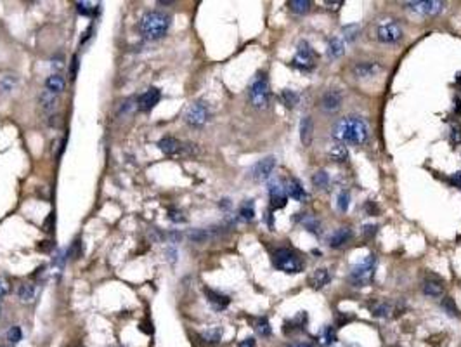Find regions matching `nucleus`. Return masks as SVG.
Listing matches in <instances>:
<instances>
[{
	"label": "nucleus",
	"mask_w": 461,
	"mask_h": 347,
	"mask_svg": "<svg viewBox=\"0 0 461 347\" xmlns=\"http://www.w3.org/2000/svg\"><path fill=\"white\" fill-rule=\"evenodd\" d=\"M38 101H40L42 108L45 111H54V108L58 106V94H52L51 90H44L38 97Z\"/></svg>",
	"instance_id": "obj_26"
},
{
	"label": "nucleus",
	"mask_w": 461,
	"mask_h": 347,
	"mask_svg": "<svg viewBox=\"0 0 461 347\" xmlns=\"http://www.w3.org/2000/svg\"><path fill=\"white\" fill-rule=\"evenodd\" d=\"M269 198H270V208H284L288 203V193L284 188H281L277 182H270L269 184Z\"/></svg>",
	"instance_id": "obj_12"
},
{
	"label": "nucleus",
	"mask_w": 461,
	"mask_h": 347,
	"mask_svg": "<svg viewBox=\"0 0 461 347\" xmlns=\"http://www.w3.org/2000/svg\"><path fill=\"white\" fill-rule=\"evenodd\" d=\"M286 193L290 198H293L295 202H305L307 200V191L304 189L302 182L298 179H290L286 186Z\"/></svg>",
	"instance_id": "obj_16"
},
{
	"label": "nucleus",
	"mask_w": 461,
	"mask_h": 347,
	"mask_svg": "<svg viewBox=\"0 0 461 347\" xmlns=\"http://www.w3.org/2000/svg\"><path fill=\"white\" fill-rule=\"evenodd\" d=\"M0 347H9V346H0Z\"/></svg>",
	"instance_id": "obj_58"
},
{
	"label": "nucleus",
	"mask_w": 461,
	"mask_h": 347,
	"mask_svg": "<svg viewBox=\"0 0 461 347\" xmlns=\"http://www.w3.org/2000/svg\"><path fill=\"white\" fill-rule=\"evenodd\" d=\"M248 96L253 108L263 110L269 106V82H267V76L263 73H257L253 76L248 89Z\"/></svg>",
	"instance_id": "obj_5"
},
{
	"label": "nucleus",
	"mask_w": 461,
	"mask_h": 347,
	"mask_svg": "<svg viewBox=\"0 0 461 347\" xmlns=\"http://www.w3.org/2000/svg\"><path fill=\"white\" fill-rule=\"evenodd\" d=\"M376 229H378V226H376V224H366V226H362V236H364V238L375 236Z\"/></svg>",
	"instance_id": "obj_45"
},
{
	"label": "nucleus",
	"mask_w": 461,
	"mask_h": 347,
	"mask_svg": "<svg viewBox=\"0 0 461 347\" xmlns=\"http://www.w3.org/2000/svg\"><path fill=\"white\" fill-rule=\"evenodd\" d=\"M10 292V285L9 281L5 279V276L0 275V299H3V297L7 295V293Z\"/></svg>",
	"instance_id": "obj_44"
},
{
	"label": "nucleus",
	"mask_w": 461,
	"mask_h": 347,
	"mask_svg": "<svg viewBox=\"0 0 461 347\" xmlns=\"http://www.w3.org/2000/svg\"><path fill=\"white\" fill-rule=\"evenodd\" d=\"M76 73H78V56H73V59H71V80L76 78Z\"/></svg>",
	"instance_id": "obj_48"
},
{
	"label": "nucleus",
	"mask_w": 461,
	"mask_h": 347,
	"mask_svg": "<svg viewBox=\"0 0 461 347\" xmlns=\"http://www.w3.org/2000/svg\"><path fill=\"white\" fill-rule=\"evenodd\" d=\"M304 224H305V227H307V231H311L316 236H319V233H321V231H319L321 229V224H319L318 219H314V217H305Z\"/></svg>",
	"instance_id": "obj_36"
},
{
	"label": "nucleus",
	"mask_w": 461,
	"mask_h": 347,
	"mask_svg": "<svg viewBox=\"0 0 461 347\" xmlns=\"http://www.w3.org/2000/svg\"><path fill=\"white\" fill-rule=\"evenodd\" d=\"M390 313H392V307H390L389 304H385V302H382V304H378L376 307H373V314H375V316H378V318H385V316H389Z\"/></svg>",
	"instance_id": "obj_41"
},
{
	"label": "nucleus",
	"mask_w": 461,
	"mask_h": 347,
	"mask_svg": "<svg viewBox=\"0 0 461 347\" xmlns=\"http://www.w3.org/2000/svg\"><path fill=\"white\" fill-rule=\"evenodd\" d=\"M274 167H276V158H274V156H265V158H262L260 162H257L255 165H253L250 175H252V179L257 182L267 181V179L270 177V174H272Z\"/></svg>",
	"instance_id": "obj_10"
},
{
	"label": "nucleus",
	"mask_w": 461,
	"mask_h": 347,
	"mask_svg": "<svg viewBox=\"0 0 461 347\" xmlns=\"http://www.w3.org/2000/svg\"><path fill=\"white\" fill-rule=\"evenodd\" d=\"M172 24V17L168 14L161 12V10H147L142 17H140V33L149 40H160L167 35L168 28Z\"/></svg>",
	"instance_id": "obj_2"
},
{
	"label": "nucleus",
	"mask_w": 461,
	"mask_h": 347,
	"mask_svg": "<svg viewBox=\"0 0 461 347\" xmlns=\"http://www.w3.org/2000/svg\"><path fill=\"white\" fill-rule=\"evenodd\" d=\"M16 83H17L16 76L3 75L2 78H0V90H2V92H10V90L16 87Z\"/></svg>",
	"instance_id": "obj_33"
},
{
	"label": "nucleus",
	"mask_w": 461,
	"mask_h": 347,
	"mask_svg": "<svg viewBox=\"0 0 461 347\" xmlns=\"http://www.w3.org/2000/svg\"><path fill=\"white\" fill-rule=\"evenodd\" d=\"M288 5H290V9L293 10L295 14H305L311 9V2H309V0H291Z\"/></svg>",
	"instance_id": "obj_31"
},
{
	"label": "nucleus",
	"mask_w": 461,
	"mask_h": 347,
	"mask_svg": "<svg viewBox=\"0 0 461 347\" xmlns=\"http://www.w3.org/2000/svg\"><path fill=\"white\" fill-rule=\"evenodd\" d=\"M329 279H331V276H329V271L328 269H316L314 275L311 276V283L314 288H323V286H326L329 283Z\"/></svg>",
	"instance_id": "obj_24"
},
{
	"label": "nucleus",
	"mask_w": 461,
	"mask_h": 347,
	"mask_svg": "<svg viewBox=\"0 0 461 347\" xmlns=\"http://www.w3.org/2000/svg\"><path fill=\"white\" fill-rule=\"evenodd\" d=\"M290 347H312L311 344H304V342H298V344H293V346H290Z\"/></svg>",
	"instance_id": "obj_55"
},
{
	"label": "nucleus",
	"mask_w": 461,
	"mask_h": 347,
	"mask_svg": "<svg viewBox=\"0 0 461 347\" xmlns=\"http://www.w3.org/2000/svg\"><path fill=\"white\" fill-rule=\"evenodd\" d=\"M342 92L340 90H328V92L323 94L321 97V108L326 111V113H335V111L340 110V106H342Z\"/></svg>",
	"instance_id": "obj_13"
},
{
	"label": "nucleus",
	"mask_w": 461,
	"mask_h": 347,
	"mask_svg": "<svg viewBox=\"0 0 461 347\" xmlns=\"http://www.w3.org/2000/svg\"><path fill=\"white\" fill-rule=\"evenodd\" d=\"M49 248H52L51 241H42V243L38 245V250H49Z\"/></svg>",
	"instance_id": "obj_52"
},
{
	"label": "nucleus",
	"mask_w": 461,
	"mask_h": 347,
	"mask_svg": "<svg viewBox=\"0 0 461 347\" xmlns=\"http://www.w3.org/2000/svg\"><path fill=\"white\" fill-rule=\"evenodd\" d=\"M160 99H161L160 89L151 87V89L144 90V92L137 97V108H139L140 111H144V113H147V111H151L158 103H160Z\"/></svg>",
	"instance_id": "obj_11"
},
{
	"label": "nucleus",
	"mask_w": 461,
	"mask_h": 347,
	"mask_svg": "<svg viewBox=\"0 0 461 347\" xmlns=\"http://www.w3.org/2000/svg\"><path fill=\"white\" fill-rule=\"evenodd\" d=\"M265 222H269V227L274 226V224H272V213H270V212L265 213Z\"/></svg>",
	"instance_id": "obj_53"
},
{
	"label": "nucleus",
	"mask_w": 461,
	"mask_h": 347,
	"mask_svg": "<svg viewBox=\"0 0 461 347\" xmlns=\"http://www.w3.org/2000/svg\"><path fill=\"white\" fill-rule=\"evenodd\" d=\"M456 82H458L460 85H461V73H460V75H458V78H456Z\"/></svg>",
	"instance_id": "obj_56"
},
{
	"label": "nucleus",
	"mask_w": 461,
	"mask_h": 347,
	"mask_svg": "<svg viewBox=\"0 0 461 347\" xmlns=\"http://www.w3.org/2000/svg\"><path fill=\"white\" fill-rule=\"evenodd\" d=\"M336 205H338V208L342 210V212H347L348 205H350V193H348L347 189L340 191L338 198H336Z\"/></svg>",
	"instance_id": "obj_35"
},
{
	"label": "nucleus",
	"mask_w": 461,
	"mask_h": 347,
	"mask_svg": "<svg viewBox=\"0 0 461 347\" xmlns=\"http://www.w3.org/2000/svg\"><path fill=\"white\" fill-rule=\"evenodd\" d=\"M359 30H361L359 24H347V26H343V35H345V38L348 42H352V40L357 38Z\"/></svg>",
	"instance_id": "obj_39"
},
{
	"label": "nucleus",
	"mask_w": 461,
	"mask_h": 347,
	"mask_svg": "<svg viewBox=\"0 0 461 347\" xmlns=\"http://www.w3.org/2000/svg\"><path fill=\"white\" fill-rule=\"evenodd\" d=\"M201 339H203V342H206V344H219L220 339H222V330H220L219 327L208 328V330L201 334Z\"/></svg>",
	"instance_id": "obj_29"
},
{
	"label": "nucleus",
	"mask_w": 461,
	"mask_h": 347,
	"mask_svg": "<svg viewBox=\"0 0 461 347\" xmlns=\"http://www.w3.org/2000/svg\"><path fill=\"white\" fill-rule=\"evenodd\" d=\"M333 138L343 144L362 146L369 139V127L361 117H345L333 127Z\"/></svg>",
	"instance_id": "obj_1"
},
{
	"label": "nucleus",
	"mask_w": 461,
	"mask_h": 347,
	"mask_svg": "<svg viewBox=\"0 0 461 347\" xmlns=\"http://www.w3.org/2000/svg\"><path fill=\"white\" fill-rule=\"evenodd\" d=\"M255 330L259 332V335H262V337H269V335L272 334V328H270L269 321H267L265 318H262V320L257 321Z\"/></svg>",
	"instance_id": "obj_34"
},
{
	"label": "nucleus",
	"mask_w": 461,
	"mask_h": 347,
	"mask_svg": "<svg viewBox=\"0 0 461 347\" xmlns=\"http://www.w3.org/2000/svg\"><path fill=\"white\" fill-rule=\"evenodd\" d=\"M168 217H170L172 222H186L184 212L179 208H168Z\"/></svg>",
	"instance_id": "obj_42"
},
{
	"label": "nucleus",
	"mask_w": 461,
	"mask_h": 347,
	"mask_svg": "<svg viewBox=\"0 0 461 347\" xmlns=\"http://www.w3.org/2000/svg\"><path fill=\"white\" fill-rule=\"evenodd\" d=\"M376 37L385 44H395L402 38V28L395 21H383L376 28Z\"/></svg>",
	"instance_id": "obj_9"
},
{
	"label": "nucleus",
	"mask_w": 461,
	"mask_h": 347,
	"mask_svg": "<svg viewBox=\"0 0 461 347\" xmlns=\"http://www.w3.org/2000/svg\"><path fill=\"white\" fill-rule=\"evenodd\" d=\"M451 141H453V144H461V125H455V127H453Z\"/></svg>",
	"instance_id": "obj_46"
},
{
	"label": "nucleus",
	"mask_w": 461,
	"mask_h": 347,
	"mask_svg": "<svg viewBox=\"0 0 461 347\" xmlns=\"http://www.w3.org/2000/svg\"><path fill=\"white\" fill-rule=\"evenodd\" d=\"M444 5L446 3L439 0H420V2H406L404 9L414 14H421V16H435L444 9Z\"/></svg>",
	"instance_id": "obj_8"
},
{
	"label": "nucleus",
	"mask_w": 461,
	"mask_h": 347,
	"mask_svg": "<svg viewBox=\"0 0 461 347\" xmlns=\"http://www.w3.org/2000/svg\"><path fill=\"white\" fill-rule=\"evenodd\" d=\"M449 182H451L453 186H456V188H460L461 189V170L460 172H455L449 177Z\"/></svg>",
	"instance_id": "obj_47"
},
{
	"label": "nucleus",
	"mask_w": 461,
	"mask_h": 347,
	"mask_svg": "<svg viewBox=\"0 0 461 347\" xmlns=\"http://www.w3.org/2000/svg\"><path fill=\"white\" fill-rule=\"evenodd\" d=\"M325 5H328V9L336 10L340 9V5H343V0H338V2H325Z\"/></svg>",
	"instance_id": "obj_51"
},
{
	"label": "nucleus",
	"mask_w": 461,
	"mask_h": 347,
	"mask_svg": "<svg viewBox=\"0 0 461 347\" xmlns=\"http://www.w3.org/2000/svg\"><path fill=\"white\" fill-rule=\"evenodd\" d=\"M238 347H255V339H252V337L245 339V341L239 342Z\"/></svg>",
	"instance_id": "obj_50"
},
{
	"label": "nucleus",
	"mask_w": 461,
	"mask_h": 347,
	"mask_svg": "<svg viewBox=\"0 0 461 347\" xmlns=\"http://www.w3.org/2000/svg\"><path fill=\"white\" fill-rule=\"evenodd\" d=\"M328 155H329V158H331L333 162L343 163V162H347V158H348V149H347V146L343 144V142L336 141V142H333V144L329 146Z\"/></svg>",
	"instance_id": "obj_20"
},
{
	"label": "nucleus",
	"mask_w": 461,
	"mask_h": 347,
	"mask_svg": "<svg viewBox=\"0 0 461 347\" xmlns=\"http://www.w3.org/2000/svg\"><path fill=\"white\" fill-rule=\"evenodd\" d=\"M272 262L276 269L288 275H297L304 271V261L298 254H295L290 248H277L272 254Z\"/></svg>",
	"instance_id": "obj_4"
},
{
	"label": "nucleus",
	"mask_w": 461,
	"mask_h": 347,
	"mask_svg": "<svg viewBox=\"0 0 461 347\" xmlns=\"http://www.w3.org/2000/svg\"><path fill=\"white\" fill-rule=\"evenodd\" d=\"M0 318H2V307H0Z\"/></svg>",
	"instance_id": "obj_57"
},
{
	"label": "nucleus",
	"mask_w": 461,
	"mask_h": 347,
	"mask_svg": "<svg viewBox=\"0 0 461 347\" xmlns=\"http://www.w3.org/2000/svg\"><path fill=\"white\" fill-rule=\"evenodd\" d=\"M335 341H336V334L333 327H325L319 332V342H321L323 347H329Z\"/></svg>",
	"instance_id": "obj_28"
},
{
	"label": "nucleus",
	"mask_w": 461,
	"mask_h": 347,
	"mask_svg": "<svg viewBox=\"0 0 461 347\" xmlns=\"http://www.w3.org/2000/svg\"><path fill=\"white\" fill-rule=\"evenodd\" d=\"M380 69H382V65H378V63H357V65L354 66V73L359 78L373 76V75H376Z\"/></svg>",
	"instance_id": "obj_18"
},
{
	"label": "nucleus",
	"mask_w": 461,
	"mask_h": 347,
	"mask_svg": "<svg viewBox=\"0 0 461 347\" xmlns=\"http://www.w3.org/2000/svg\"><path fill=\"white\" fill-rule=\"evenodd\" d=\"M220 207H222V208H229V207H231L229 200H222V203H220Z\"/></svg>",
	"instance_id": "obj_54"
},
{
	"label": "nucleus",
	"mask_w": 461,
	"mask_h": 347,
	"mask_svg": "<svg viewBox=\"0 0 461 347\" xmlns=\"http://www.w3.org/2000/svg\"><path fill=\"white\" fill-rule=\"evenodd\" d=\"M76 10H78V14H82V16H92V14L96 12L92 2H76Z\"/></svg>",
	"instance_id": "obj_38"
},
{
	"label": "nucleus",
	"mask_w": 461,
	"mask_h": 347,
	"mask_svg": "<svg viewBox=\"0 0 461 347\" xmlns=\"http://www.w3.org/2000/svg\"><path fill=\"white\" fill-rule=\"evenodd\" d=\"M239 215H241L245 220H252L253 217H255V207H253L252 200H248V202L243 203L241 208H239Z\"/></svg>",
	"instance_id": "obj_32"
},
{
	"label": "nucleus",
	"mask_w": 461,
	"mask_h": 347,
	"mask_svg": "<svg viewBox=\"0 0 461 347\" xmlns=\"http://www.w3.org/2000/svg\"><path fill=\"white\" fill-rule=\"evenodd\" d=\"M182 142L179 139L172 138V136H165L158 141V148H160L161 153H165L167 156H177L182 155Z\"/></svg>",
	"instance_id": "obj_14"
},
{
	"label": "nucleus",
	"mask_w": 461,
	"mask_h": 347,
	"mask_svg": "<svg viewBox=\"0 0 461 347\" xmlns=\"http://www.w3.org/2000/svg\"><path fill=\"white\" fill-rule=\"evenodd\" d=\"M442 307H444L446 313L451 314V316H458V307H456L455 299H453V297H444V300H442Z\"/></svg>",
	"instance_id": "obj_37"
},
{
	"label": "nucleus",
	"mask_w": 461,
	"mask_h": 347,
	"mask_svg": "<svg viewBox=\"0 0 461 347\" xmlns=\"http://www.w3.org/2000/svg\"><path fill=\"white\" fill-rule=\"evenodd\" d=\"M423 293L430 299H437L444 293V285L439 279H427L423 283Z\"/></svg>",
	"instance_id": "obj_22"
},
{
	"label": "nucleus",
	"mask_w": 461,
	"mask_h": 347,
	"mask_svg": "<svg viewBox=\"0 0 461 347\" xmlns=\"http://www.w3.org/2000/svg\"><path fill=\"white\" fill-rule=\"evenodd\" d=\"M375 269H376V257L371 254L350 269V273H348V281H350V285L355 286V288L369 285V283L373 281V278H375Z\"/></svg>",
	"instance_id": "obj_3"
},
{
	"label": "nucleus",
	"mask_w": 461,
	"mask_h": 347,
	"mask_svg": "<svg viewBox=\"0 0 461 347\" xmlns=\"http://www.w3.org/2000/svg\"><path fill=\"white\" fill-rule=\"evenodd\" d=\"M364 208H366V212H368L369 215H376V213H378V208H376V207L373 205V202H368V203H366Z\"/></svg>",
	"instance_id": "obj_49"
},
{
	"label": "nucleus",
	"mask_w": 461,
	"mask_h": 347,
	"mask_svg": "<svg viewBox=\"0 0 461 347\" xmlns=\"http://www.w3.org/2000/svg\"><path fill=\"white\" fill-rule=\"evenodd\" d=\"M21 339H23V332H21L19 327L9 328V332H7V341H9L10 344H17Z\"/></svg>",
	"instance_id": "obj_40"
},
{
	"label": "nucleus",
	"mask_w": 461,
	"mask_h": 347,
	"mask_svg": "<svg viewBox=\"0 0 461 347\" xmlns=\"http://www.w3.org/2000/svg\"><path fill=\"white\" fill-rule=\"evenodd\" d=\"M184 120H186V124L191 125V127H195V129L203 127V125L210 120L208 104L203 103V101H196V103H193L191 106L188 108V111H186Z\"/></svg>",
	"instance_id": "obj_6"
},
{
	"label": "nucleus",
	"mask_w": 461,
	"mask_h": 347,
	"mask_svg": "<svg viewBox=\"0 0 461 347\" xmlns=\"http://www.w3.org/2000/svg\"><path fill=\"white\" fill-rule=\"evenodd\" d=\"M205 295H206L208 302L212 304V307L215 311H224L227 306H229V302H231V299L227 295L215 292V290H212V288H205Z\"/></svg>",
	"instance_id": "obj_15"
},
{
	"label": "nucleus",
	"mask_w": 461,
	"mask_h": 347,
	"mask_svg": "<svg viewBox=\"0 0 461 347\" xmlns=\"http://www.w3.org/2000/svg\"><path fill=\"white\" fill-rule=\"evenodd\" d=\"M17 297H19V300L23 304H31L35 300V297H37V288L33 285H30V283H24V285H21L17 288Z\"/></svg>",
	"instance_id": "obj_23"
},
{
	"label": "nucleus",
	"mask_w": 461,
	"mask_h": 347,
	"mask_svg": "<svg viewBox=\"0 0 461 347\" xmlns=\"http://www.w3.org/2000/svg\"><path fill=\"white\" fill-rule=\"evenodd\" d=\"M312 131H314V124H312L311 117H304L300 120V139L304 146H311L312 142Z\"/></svg>",
	"instance_id": "obj_21"
},
{
	"label": "nucleus",
	"mask_w": 461,
	"mask_h": 347,
	"mask_svg": "<svg viewBox=\"0 0 461 347\" xmlns=\"http://www.w3.org/2000/svg\"><path fill=\"white\" fill-rule=\"evenodd\" d=\"M312 182H314L316 188L323 189V188H328L329 184V174L326 172V170H319V172L314 174V177H312Z\"/></svg>",
	"instance_id": "obj_30"
},
{
	"label": "nucleus",
	"mask_w": 461,
	"mask_h": 347,
	"mask_svg": "<svg viewBox=\"0 0 461 347\" xmlns=\"http://www.w3.org/2000/svg\"><path fill=\"white\" fill-rule=\"evenodd\" d=\"M279 99H281V103H283L286 108H295L298 104V99H300V97H298V94L295 92V90L284 89V90H281Z\"/></svg>",
	"instance_id": "obj_27"
},
{
	"label": "nucleus",
	"mask_w": 461,
	"mask_h": 347,
	"mask_svg": "<svg viewBox=\"0 0 461 347\" xmlns=\"http://www.w3.org/2000/svg\"><path fill=\"white\" fill-rule=\"evenodd\" d=\"M352 238V229L350 227H340V229H336L335 233L331 234V238H329V247L331 248H340L343 247V245H347L348 241H350Z\"/></svg>",
	"instance_id": "obj_17"
},
{
	"label": "nucleus",
	"mask_w": 461,
	"mask_h": 347,
	"mask_svg": "<svg viewBox=\"0 0 461 347\" xmlns=\"http://www.w3.org/2000/svg\"><path fill=\"white\" fill-rule=\"evenodd\" d=\"M66 87V80L63 75H59V73H52V75L47 76V80H45V89L51 90L52 94H61L63 90H65Z\"/></svg>",
	"instance_id": "obj_19"
},
{
	"label": "nucleus",
	"mask_w": 461,
	"mask_h": 347,
	"mask_svg": "<svg viewBox=\"0 0 461 347\" xmlns=\"http://www.w3.org/2000/svg\"><path fill=\"white\" fill-rule=\"evenodd\" d=\"M343 52H345V44H343V40L340 37H333L328 44V56L331 59H336V58H340V56H343Z\"/></svg>",
	"instance_id": "obj_25"
},
{
	"label": "nucleus",
	"mask_w": 461,
	"mask_h": 347,
	"mask_svg": "<svg viewBox=\"0 0 461 347\" xmlns=\"http://www.w3.org/2000/svg\"><path fill=\"white\" fill-rule=\"evenodd\" d=\"M293 66L300 69V71H311V69H314L316 52L312 51V47L307 42L302 40L300 44H298L297 54H295V58H293Z\"/></svg>",
	"instance_id": "obj_7"
},
{
	"label": "nucleus",
	"mask_w": 461,
	"mask_h": 347,
	"mask_svg": "<svg viewBox=\"0 0 461 347\" xmlns=\"http://www.w3.org/2000/svg\"><path fill=\"white\" fill-rule=\"evenodd\" d=\"M189 236H191L193 241H198V243H201V241H205L206 238H208V231H205V229H195L191 234H189Z\"/></svg>",
	"instance_id": "obj_43"
}]
</instances>
